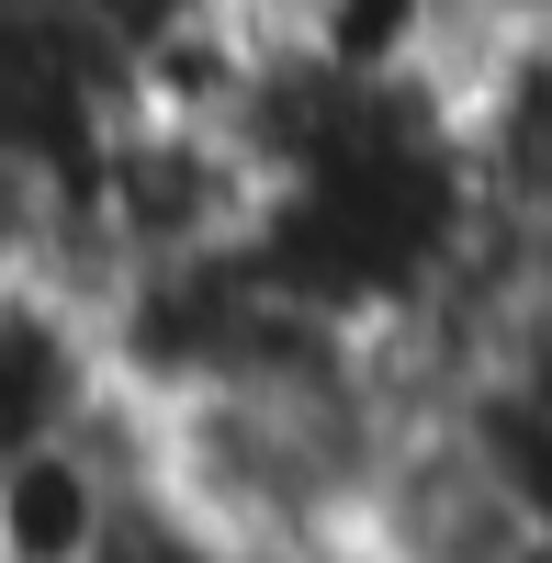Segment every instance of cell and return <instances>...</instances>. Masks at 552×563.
Returning a JSON list of instances; mask_svg holds the SVG:
<instances>
[{"label": "cell", "instance_id": "obj_4", "mask_svg": "<svg viewBox=\"0 0 552 563\" xmlns=\"http://www.w3.org/2000/svg\"><path fill=\"white\" fill-rule=\"evenodd\" d=\"M485 238L552 260V12H496L440 79Z\"/></svg>", "mask_w": 552, "mask_h": 563}, {"label": "cell", "instance_id": "obj_1", "mask_svg": "<svg viewBox=\"0 0 552 563\" xmlns=\"http://www.w3.org/2000/svg\"><path fill=\"white\" fill-rule=\"evenodd\" d=\"M418 406L373 339H316L225 384L124 406L147 507L180 519L203 552H316L350 541L384 429Z\"/></svg>", "mask_w": 552, "mask_h": 563}, {"label": "cell", "instance_id": "obj_5", "mask_svg": "<svg viewBox=\"0 0 552 563\" xmlns=\"http://www.w3.org/2000/svg\"><path fill=\"white\" fill-rule=\"evenodd\" d=\"M102 417H124L102 294L68 282L57 260H0V451L79 440Z\"/></svg>", "mask_w": 552, "mask_h": 563}, {"label": "cell", "instance_id": "obj_3", "mask_svg": "<svg viewBox=\"0 0 552 563\" xmlns=\"http://www.w3.org/2000/svg\"><path fill=\"white\" fill-rule=\"evenodd\" d=\"M541 496L519 485L508 440L463 395H418L373 451V485L350 507V563H519Z\"/></svg>", "mask_w": 552, "mask_h": 563}, {"label": "cell", "instance_id": "obj_8", "mask_svg": "<svg viewBox=\"0 0 552 563\" xmlns=\"http://www.w3.org/2000/svg\"><path fill=\"white\" fill-rule=\"evenodd\" d=\"M519 563H552V519H541V530H530V541H519Z\"/></svg>", "mask_w": 552, "mask_h": 563}, {"label": "cell", "instance_id": "obj_6", "mask_svg": "<svg viewBox=\"0 0 552 563\" xmlns=\"http://www.w3.org/2000/svg\"><path fill=\"white\" fill-rule=\"evenodd\" d=\"M135 519H147L135 417H102L79 440L0 451V563H102Z\"/></svg>", "mask_w": 552, "mask_h": 563}, {"label": "cell", "instance_id": "obj_2", "mask_svg": "<svg viewBox=\"0 0 552 563\" xmlns=\"http://www.w3.org/2000/svg\"><path fill=\"white\" fill-rule=\"evenodd\" d=\"M249 238H260V135L225 113H169L113 90L45 180V260L90 294L135 271L225 260Z\"/></svg>", "mask_w": 552, "mask_h": 563}, {"label": "cell", "instance_id": "obj_7", "mask_svg": "<svg viewBox=\"0 0 552 563\" xmlns=\"http://www.w3.org/2000/svg\"><path fill=\"white\" fill-rule=\"evenodd\" d=\"M102 563H225V552H203V541L180 530V519H158V507H147V519H135V530H124Z\"/></svg>", "mask_w": 552, "mask_h": 563}]
</instances>
